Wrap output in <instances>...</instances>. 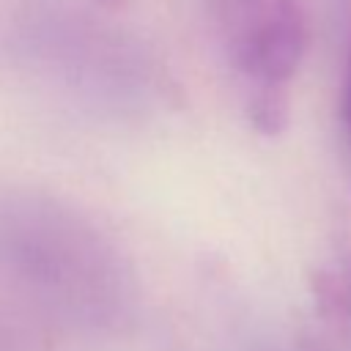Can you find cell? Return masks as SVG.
Returning <instances> with one entry per match:
<instances>
[{
	"label": "cell",
	"instance_id": "4",
	"mask_svg": "<svg viewBox=\"0 0 351 351\" xmlns=\"http://www.w3.org/2000/svg\"><path fill=\"white\" fill-rule=\"evenodd\" d=\"M343 126L351 140V63H348V77H346V93H343Z\"/></svg>",
	"mask_w": 351,
	"mask_h": 351
},
{
	"label": "cell",
	"instance_id": "5",
	"mask_svg": "<svg viewBox=\"0 0 351 351\" xmlns=\"http://www.w3.org/2000/svg\"><path fill=\"white\" fill-rule=\"evenodd\" d=\"M99 3H107V5H115V3H121V0H99Z\"/></svg>",
	"mask_w": 351,
	"mask_h": 351
},
{
	"label": "cell",
	"instance_id": "1",
	"mask_svg": "<svg viewBox=\"0 0 351 351\" xmlns=\"http://www.w3.org/2000/svg\"><path fill=\"white\" fill-rule=\"evenodd\" d=\"M0 255L58 315L104 326L126 313V274L96 230L49 206L0 214Z\"/></svg>",
	"mask_w": 351,
	"mask_h": 351
},
{
	"label": "cell",
	"instance_id": "2",
	"mask_svg": "<svg viewBox=\"0 0 351 351\" xmlns=\"http://www.w3.org/2000/svg\"><path fill=\"white\" fill-rule=\"evenodd\" d=\"M228 66L244 93V112L261 134L288 123L291 82L310 44L304 0H211Z\"/></svg>",
	"mask_w": 351,
	"mask_h": 351
},
{
	"label": "cell",
	"instance_id": "3",
	"mask_svg": "<svg viewBox=\"0 0 351 351\" xmlns=\"http://www.w3.org/2000/svg\"><path fill=\"white\" fill-rule=\"evenodd\" d=\"M315 299L324 321L346 351H351V263L324 269L315 277Z\"/></svg>",
	"mask_w": 351,
	"mask_h": 351
}]
</instances>
